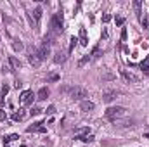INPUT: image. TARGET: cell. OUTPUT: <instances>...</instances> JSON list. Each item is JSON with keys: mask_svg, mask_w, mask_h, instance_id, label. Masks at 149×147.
Instances as JSON below:
<instances>
[{"mask_svg": "<svg viewBox=\"0 0 149 147\" xmlns=\"http://www.w3.org/2000/svg\"><path fill=\"white\" fill-rule=\"evenodd\" d=\"M64 92H66L73 101H85V97H87V90L81 88V87H66Z\"/></svg>", "mask_w": 149, "mask_h": 147, "instance_id": "obj_1", "label": "cell"}, {"mask_svg": "<svg viewBox=\"0 0 149 147\" xmlns=\"http://www.w3.org/2000/svg\"><path fill=\"white\" fill-rule=\"evenodd\" d=\"M63 26H64V21H63V12L54 14L52 21H50V31H52V33H56V35H59V33H63V30H64Z\"/></svg>", "mask_w": 149, "mask_h": 147, "instance_id": "obj_2", "label": "cell"}, {"mask_svg": "<svg viewBox=\"0 0 149 147\" xmlns=\"http://www.w3.org/2000/svg\"><path fill=\"white\" fill-rule=\"evenodd\" d=\"M127 114V109L125 107H121V106H116V107H109V109H106V118L113 121V123H116V119H120V118H123Z\"/></svg>", "mask_w": 149, "mask_h": 147, "instance_id": "obj_3", "label": "cell"}, {"mask_svg": "<svg viewBox=\"0 0 149 147\" xmlns=\"http://www.w3.org/2000/svg\"><path fill=\"white\" fill-rule=\"evenodd\" d=\"M33 99H35V95H33L31 90H24V92H21V104H23V106H30V104H33Z\"/></svg>", "mask_w": 149, "mask_h": 147, "instance_id": "obj_4", "label": "cell"}, {"mask_svg": "<svg viewBox=\"0 0 149 147\" xmlns=\"http://www.w3.org/2000/svg\"><path fill=\"white\" fill-rule=\"evenodd\" d=\"M26 132H28V133H45V132H47V128L43 126V123H42V121H38V123L30 125V126L26 128Z\"/></svg>", "mask_w": 149, "mask_h": 147, "instance_id": "obj_5", "label": "cell"}, {"mask_svg": "<svg viewBox=\"0 0 149 147\" xmlns=\"http://www.w3.org/2000/svg\"><path fill=\"white\" fill-rule=\"evenodd\" d=\"M28 61H30V64L35 66V68H38V66L42 64V59H40V55H38V50H30V52H28Z\"/></svg>", "mask_w": 149, "mask_h": 147, "instance_id": "obj_6", "label": "cell"}, {"mask_svg": "<svg viewBox=\"0 0 149 147\" xmlns=\"http://www.w3.org/2000/svg\"><path fill=\"white\" fill-rule=\"evenodd\" d=\"M56 40H57V35H56V33H52V31H49V33L43 37L42 45H47V47H50V45H54V43H56Z\"/></svg>", "mask_w": 149, "mask_h": 147, "instance_id": "obj_7", "label": "cell"}, {"mask_svg": "<svg viewBox=\"0 0 149 147\" xmlns=\"http://www.w3.org/2000/svg\"><path fill=\"white\" fill-rule=\"evenodd\" d=\"M9 66H10L12 71H17V69H21V61H19L17 57L10 55V57H9Z\"/></svg>", "mask_w": 149, "mask_h": 147, "instance_id": "obj_8", "label": "cell"}, {"mask_svg": "<svg viewBox=\"0 0 149 147\" xmlns=\"http://www.w3.org/2000/svg\"><path fill=\"white\" fill-rule=\"evenodd\" d=\"M94 107H95V104L90 102V101H81L80 102V109L83 112H90V111H94Z\"/></svg>", "mask_w": 149, "mask_h": 147, "instance_id": "obj_9", "label": "cell"}, {"mask_svg": "<svg viewBox=\"0 0 149 147\" xmlns=\"http://www.w3.org/2000/svg\"><path fill=\"white\" fill-rule=\"evenodd\" d=\"M118 97V92L116 90H108V92H104V95H102V101L104 102H111Z\"/></svg>", "mask_w": 149, "mask_h": 147, "instance_id": "obj_10", "label": "cell"}, {"mask_svg": "<svg viewBox=\"0 0 149 147\" xmlns=\"http://www.w3.org/2000/svg\"><path fill=\"white\" fill-rule=\"evenodd\" d=\"M78 42H80V45H83V47L88 45V37H87V30H85V28H80V38H78Z\"/></svg>", "mask_w": 149, "mask_h": 147, "instance_id": "obj_11", "label": "cell"}, {"mask_svg": "<svg viewBox=\"0 0 149 147\" xmlns=\"http://www.w3.org/2000/svg\"><path fill=\"white\" fill-rule=\"evenodd\" d=\"M38 55H40V59H42V61H43V59H47V55H50V47L42 45V47L38 49Z\"/></svg>", "mask_w": 149, "mask_h": 147, "instance_id": "obj_12", "label": "cell"}, {"mask_svg": "<svg viewBox=\"0 0 149 147\" xmlns=\"http://www.w3.org/2000/svg\"><path fill=\"white\" fill-rule=\"evenodd\" d=\"M123 76H125V80H128L132 83H137L139 81V76H135V74L132 73V71H128V69H123Z\"/></svg>", "mask_w": 149, "mask_h": 147, "instance_id": "obj_13", "label": "cell"}, {"mask_svg": "<svg viewBox=\"0 0 149 147\" xmlns=\"http://www.w3.org/2000/svg\"><path fill=\"white\" fill-rule=\"evenodd\" d=\"M66 57H68V54L63 52V50H59V52L56 54V57H54V62H56V64H61V62L66 61Z\"/></svg>", "mask_w": 149, "mask_h": 147, "instance_id": "obj_14", "label": "cell"}, {"mask_svg": "<svg viewBox=\"0 0 149 147\" xmlns=\"http://www.w3.org/2000/svg\"><path fill=\"white\" fill-rule=\"evenodd\" d=\"M26 118V112H24V109H17L14 114H12V119L14 121H23Z\"/></svg>", "mask_w": 149, "mask_h": 147, "instance_id": "obj_15", "label": "cell"}, {"mask_svg": "<svg viewBox=\"0 0 149 147\" xmlns=\"http://www.w3.org/2000/svg\"><path fill=\"white\" fill-rule=\"evenodd\" d=\"M47 97H49V88L42 87V88L38 90V94H37V99H38V101H45Z\"/></svg>", "mask_w": 149, "mask_h": 147, "instance_id": "obj_16", "label": "cell"}, {"mask_svg": "<svg viewBox=\"0 0 149 147\" xmlns=\"http://www.w3.org/2000/svg\"><path fill=\"white\" fill-rule=\"evenodd\" d=\"M134 9H135V14H137L139 21H141V19H142V3H141L139 0H135V2H134Z\"/></svg>", "mask_w": 149, "mask_h": 147, "instance_id": "obj_17", "label": "cell"}, {"mask_svg": "<svg viewBox=\"0 0 149 147\" xmlns=\"http://www.w3.org/2000/svg\"><path fill=\"white\" fill-rule=\"evenodd\" d=\"M87 133H90V128H87V126L78 128V130H74V132H73L74 137H81V135H87Z\"/></svg>", "mask_w": 149, "mask_h": 147, "instance_id": "obj_18", "label": "cell"}, {"mask_svg": "<svg viewBox=\"0 0 149 147\" xmlns=\"http://www.w3.org/2000/svg\"><path fill=\"white\" fill-rule=\"evenodd\" d=\"M9 94V87L7 85H3V88H2V94H0V107L5 104V95Z\"/></svg>", "mask_w": 149, "mask_h": 147, "instance_id": "obj_19", "label": "cell"}, {"mask_svg": "<svg viewBox=\"0 0 149 147\" xmlns=\"http://www.w3.org/2000/svg\"><path fill=\"white\" fill-rule=\"evenodd\" d=\"M139 68H141V71L144 74H149V57L146 59V61H142L141 64H139Z\"/></svg>", "mask_w": 149, "mask_h": 147, "instance_id": "obj_20", "label": "cell"}, {"mask_svg": "<svg viewBox=\"0 0 149 147\" xmlns=\"http://www.w3.org/2000/svg\"><path fill=\"white\" fill-rule=\"evenodd\" d=\"M78 140H81V142H85V144H88V142H94V135L92 133H87V135H81V137H76Z\"/></svg>", "mask_w": 149, "mask_h": 147, "instance_id": "obj_21", "label": "cell"}, {"mask_svg": "<svg viewBox=\"0 0 149 147\" xmlns=\"http://www.w3.org/2000/svg\"><path fill=\"white\" fill-rule=\"evenodd\" d=\"M76 42H78V38H76V37L70 38V49H68V54H71V52H73V49L76 47Z\"/></svg>", "mask_w": 149, "mask_h": 147, "instance_id": "obj_22", "label": "cell"}, {"mask_svg": "<svg viewBox=\"0 0 149 147\" xmlns=\"http://www.w3.org/2000/svg\"><path fill=\"white\" fill-rule=\"evenodd\" d=\"M17 139H19V135L12 133V135H9V137H3V144H9V142H12V140H17Z\"/></svg>", "mask_w": 149, "mask_h": 147, "instance_id": "obj_23", "label": "cell"}, {"mask_svg": "<svg viewBox=\"0 0 149 147\" xmlns=\"http://www.w3.org/2000/svg\"><path fill=\"white\" fill-rule=\"evenodd\" d=\"M33 17H35V21H40V17H42V7H37L35 10H33Z\"/></svg>", "mask_w": 149, "mask_h": 147, "instance_id": "obj_24", "label": "cell"}, {"mask_svg": "<svg viewBox=\"0 0 149 147\" xmlns=\"http://www.w3.org/2000/svg\"><path fill=\"white\" fill-rule=\"evenodd\" d=\"M42 107H33V109L30 111V112H31V116H38V114H40V112H42Z\"/></svg>", "mask_w": 149, "mask_h": 147, "instance_id": "obj_25", "label": "cell"}, {"mask_svg": "<svg viewBox=\"0 0 149 147\" xmlns=\"http://www.w3.org/2000/svg\"><path fill=\"white\" fill-rule=\"evenodd\" d=\"M21 49H23V43H21L19 40H16V42H14V50H21Z\"/></svg>", "mask_w": 149, "mask_h": 147, "instance_id": "obj_26", "label": "cell"}, {"mask_svg": "<svg viewBox=\"0 0 149 147\" xmlns=\"http://www.w3.org/2000/svg\"><path fill=\"white\" fill-rule=\"evenodd\" d=\"M57 80H61V76H59V74H50L47 81H57Z\"/></svg>", "mask_w": 149, "mask_h": 147, "instance_id": "obj_27", "label": "cell"}, {"mask_svg": "<svg viewBox=\"0 0 149 147\" xmlns=\"http://www.w3.org/2000/svg\"><path fill=\"white\" fill-rule=\"evenodd\" d=\"M123 23H125V17H116V26H123Z\"/></svg>", "mask_w": 149, "mask_h": 147, "instance_id": "obj_28", "label": "cell"}, {"mask_svg": "<svg viewBox=\"0 0 149 147\" xmlns=\"http://www.w3.org/2000/svg\"><path fill=\"white\" fill-rule=\"evenodd\" d=\"M45 112H47V114H54V112H56V106H49V107L45 109Z\"/></svg>", "mask_w": 149, "mask_h": 147, "instance_id": "obj_29", "label": "cell"}, {"mask_svg": "<svg viewBox=\"0 0 149 147\" xmlns=\"http://www.w3.org/2000/svg\"><path fill=\"white\" fill-rule=\"evenodd\" d=\"M87 61H90V55H85V57H83V59H81V61L78 62V66H83V64H85Z\"/></svg>", "mask_w": 149, "mask_h": 147, "instance_id": "obj_30", "label": "cell"}, {"mask_svg": "<svg viewBox=\"0 0 149 147\" xmlns=\"http://www.w3.org/2000/svg\"><path fill=\"white\" fill-rule=\"evenodd\" d=\"M102 21H104V23H109V21H111V16H109V14H104V16H102Z\"/></svg>", "mask_w": 149, "mask_h": 147, "instance_id": "obj_31", "label": "cell"}, {"mask_svg": "<svg viewBox=\"0 0 149 147\" xmlns=\"http://www.w3.org/2000/svg\"><path fill=\"white\" fill-rule=\"evenodd\" d=\"M5 118H7V116H5V112H3V111H0V121H3Z\"/></svg>", "mask_w": 149, "mask_h": 147, "instance_id": "obj_32", "label": "cell"}, {"mask_svg": "<svg viewBox=\"0 0 149 147\" xmlns=\"http://www.w3.org/2000/svg\"><path fill=\"white\" fill-rule=\"evenodd\" d=\"M121 38H123V40L127 38V30H123V31H121Z\"/></svg>", "mask_w": 149, "mask_h": 147, "instance_id": "obj_33", "label": "cell"}, {"mask_svg": "<svg viewBox=\"0 0 149 147\" xmlns=\"http://www.w3.org/2000/svg\"><path fill=\"white\" fill-rule=\"evenodd\" d=\"M113 78H114L113 74H106V76H104V80H113Z\"/></svg>", "mask_w": 149, "mask_h": 147, "instance_id": "obj_34", "label": "cell"}]
</instances>
